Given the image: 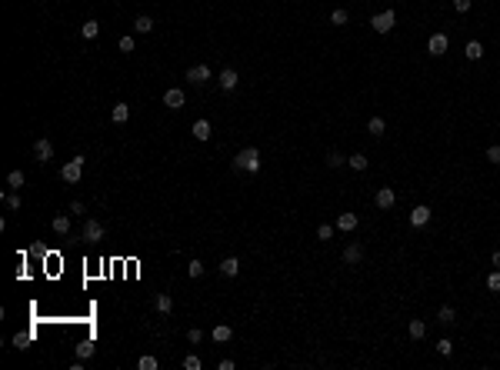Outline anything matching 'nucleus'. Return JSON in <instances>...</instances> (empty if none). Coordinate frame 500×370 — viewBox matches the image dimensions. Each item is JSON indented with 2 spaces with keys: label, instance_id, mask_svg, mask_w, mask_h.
Segmentation results:
<instances>
[{
  "label": "nucleus",
  "instance_id": "obj_10",
  "mask_svg": "<svg viewBox=\"0 0 500 370\" xmlns=\"http://www.w3.org/2000/svg\"><path fill=\"white\" fill-rule=\"evenodd\" d=\"M357 224H360V220H357V213H340V217H337V230H340V234L357 230Z\"/></svg>",
  "mask_w": 500,
  "mask_h": 370
},
{
  "label": "nucleus",
  "instance_id": "obj_32",
  "mask_svg": "<svg viewBox=\"0 0 500 370\" xmlns=\"http://www.w3.org/2000/svg\"><path fill=\"white\" fill-rule=\"evenodd\" d=\"M437 354H440V357H450V354H454V344H450V340H437Z\"/></svg>",
  "mask_w": 500,
  "mask_h": 370
},
{
  "label": "nucleus",
  "instance_id": "obj_11",
  "mask_svg": "<svg viewBox=\"0 0 500 370\" xmlns=\"http://www.w3.org/2000/svg\"><path fill=\"white\" fill-rule=\"evenodd\" d=\"M33 154H37V160L47 164V160L54 157V144H50V140H37V144H33Z\"/></svg>",
  "mask_w": 500,
  "mask_h": 370
},
{
  "label": "nucleus",
  "instance_id": "obj_37",
  "mask_svg": "<svg viewBox=\"0 0 500 370\" xmlns=\"http://www.w3.org/2000/svg\"><path fill=\"white\" fill-rule=\"evenodd\" d=\"M133 47H137L133 37H120V50H123V54H133Z\"/></svg>",
  "mask_w": 500,
  "mask_h": 370
},
{
  "label": "nucleus",
  "instance_id": "obj_20",
  "mask_svg": "<svg viewBox=\"0 0 500 370\" xmlns=\"http://www.w3.org/2000/svg\"><path fill=\"white\" fill-rule=\"evenodd\" d=\"M194 137H197V140H210V123L197 120V123H194Z\"/></svg>",
  "mask_w": 500,
  "mask_h": 370
},
{
  "label": "nucleus",
  "instance_id": "obj_16",
  "mask_svg": "<svg viewBox=\"0 0 500 370\" xmlns=\"http://www.w3.org/2000/svg\"><path fill=\"white\" fill-rule=\"evenodd\" d=\"M110 117H113V123H127V117H130V107H127V103H113Z\"/></svg>",
  "mask_w": 500,
  "mask_h": 370
},
{
  "label": "nucleus",
  "instance_id": "obj_36",
  "mask_svg": "<svg viewBox=\"0 0 500 370\" xmlns=\"http://www.w3.org/2000/svg\"><path fill=\"white\" fill-rule=\"evenodd\" d=\"M3 200H7V207H10V210H17V207H20V193H17V190H10L7 197H3Z\"/></svg>",
  "mask_w": 500,
  "mask_h": 370
},
{
  "label": "nucleus",
  "instance_id": "obj_26",
  "mask_svg": "<svg viewBox=\"0 0 500 370\" xmlns=\"http://www.w3.org/2000/svg\"><path fill=\"white\" fill-rule=\"evenodd\" d=\"M67 230H70V217H64V213L54 217V234H67Z\"/></svg>",
  "mask_w": 500,
  "mask_h": 370
},
{
  "label": "nucleus",
  "instance_id": "obj_25",
  "mask_svg": "<svg viewBox=\"0 0 500 370\" xmlns=\"http://www.w3.org/2000/svg\"><path fill=\"white\" fill-rule=\"evenodd\" d=\"M80 34L87 37V40H94V37L100 34V23H97V20H87V23H84V27H80Z\"/></svg>",
  "mask_w": 500,
  "mask_h": 370
},
{
  "label": "nucleus",
  "instance_id": "obj_29",
  "mask_svg": "<svg viewBox=\"0 0 500 370\" xmlns=\"http://www.w3.org/2000/svg\"><path fill=\"white\" fill-rule=\"evenodd\" d=\"M347 164H350L354 170H367V157H364V154H354V157H347Z\"/></svg>",
  "mask_w": 500,
  "mask_h": 370
},
{
  "label": "nucleus",
  "instance_id": "obj_21",
  "mask_svg": "<svg viewBox=\"0 0 500 370\" xmlns=\"http://www.w3.org/2000/svg\"><path fill=\"white\" fill-rule=\"evenodd\" d=\"M437 320H440V324H447V327H450V324H457V310H454V307H440Z\"/></svg>",
  "mask_w": 500,
  "mask_h": 370
},
{
  "label": "nucleus",
  "instance_id": "obj_41",
  "mask_svg": "<svg viewBox=\"0 0 500 370\" xmlns=\"http://www.w3.org/2000/svg\"><path fill=\"white\" fill-rule=\"evenodd\" d=\"M27 340H30V337H27V334H17V337H13V347L27 350Z\"/></svg>",
  "mask_w": 500,
  "mask_h": 370
},
{
  "label": "nucleus",
  "instance_id": "obj_40",
  "mask_svg": "<svg viewBox=\"0 0 500 370\" xmlns=\"http://www.w3.org/2000/svg\"><path fill=\"white\" fill-rule=\"evenodd\" d=\"M340 164H344L340 154H327V167H340Z\"/></svg>",
  "mask_w": 500,
  "mask_h": 370
},
{
  "label": "nucleus",
  "instance_id": "obj_22",
  "mask_svg": "<svg viewBox=\"0 0 500 370\" xmlns=\"http://www.w3.org/2000/svg\"><path fill=\"white\" fill-rule=\"evenodd\" d=\"M133 30H137V34H150V30H154V20H150V17H137V20H133Z\"/></svg>",
  "mask_w": 500,
  "mask_h": 370
},
{
  "label": "nucleus",
  "instance_id": "obj_28",
  "mask_svg": "<svg viewBox=\"0 0 500 370\" xmlns=\"http://www.w3.org/2000/svg\"><path fill=\"white\" fill-rule=\"evenodd\" d=\"M137 367H140V370H157V357H154V354H144V357L137 360Z\"/></svg>",
  "mask_w": 500,
  "mask_h": 370
},
{
  "label": "nucleus",
  "instance_id": "obj_8",
  "mask_svg": "<svg viewBox=\"0 0 500 370\" xmlns=\"http://www.w3.org/2000/svg\"><path fill=\"white\" fill-rule=\"evenodd\" d=\"M394 203H397V193H394V187H380V190H377V207H380V210H390Z\"/></svg>",
  "mask_w": 500,
  "mask_h": 370
},
{
  "label": "nucleus",
  "instance_id": "obj_33",
  "mask_svg": "<svg viewBox=\"0 0 500 370\" xmlns=\"http://www.w3.org/2000/svg\"><path fill=\"white\" fill-rule=\"evenodd\" d=\"M203 364H200V357L197 354H190V357H184V370H200Z\"/></svg>",
  "mask_w": 500,
  "mask_h": 370
},
{
  "label": "nucleus",
  "instance_id": "obj_1",
  "mask_svg": "<svg viewBox=\"0 0 500 370\" xmlns=\"http://www.w3.org/2000/svg\"><path fill=\"white\" fill-rule=\"evenodd\" d=\"M233 167L244 170V174H257V170H260V150H257V147H244V150L233 157Z\"/></svg>",
  "mask_w": 500,
  "mask_h": 370
},
{
  "label": "nucleus",
  "instance_id": "obj_23",
  "mask_svg": "<svg viewBox=\"0 0 500 370\" xmlns=\"http://www.w3.org/2000/svg\"><path fill=\"white\" fill-rule=\"evenodd\" d=\"M407 330H410L413 340H423V334H427V324H423V320H410V327H407Z\"/></svg>",
  "mask_w": 500,
  "mask_h": 370
},
{
  "label": "nucleus",
  "instance_id": "obj_38",
  "mask_svg": "<svg viewBox=\"0 0 500 370\" xmlns=\"http://www.w3.org/2000/svg\"><path fill=\"white\" fill-rule=\"evenodd\" d=\"M187 340H190V344H200V340H203V330H197V327L187 330Z\"/></svg>",
  "mask_w": 500,
  "mask_h": 370
},
{
  "label": "nucleus",
  "instance_id": "obj_14",
  "mask_svg": "<svg viewBox=\"0 0 500 370\" xmlns=\"http://www.w3.org/2000/svg\"><path fill=\"white\" fill-rule=\"evenodd\" d=\"M237 70H220V77H217V84H220V90H233L237 87Z\"/></svg>",
  "mask_w": 500,
  "mask_h": 370
},
{
  "label": "nucleus",
  "instance_id": "obj_3",
  "mask_svg": "<svg viewBox=\"0 0 500 370\" xmlns=\"http://www.w3.org/2000/svg\"><path fill=\"white\" fill-rule=\"evenodd\" d=\"M80 174H84V157H74V160H67L64 167H60V177H64L67 184H77Z\"/></svg>",
  "mask_w": 500,
  "mask_h": 370
},
{
  "label": "nucleus",
  "instance_id": "obj_30",
  "mask_svg": "<svg viewBox=\"0 0 500 370\" xmlns=\"http://www.w3.org/2000/svg\"><path fill=\"white\" fill-rule=\"evenodd\" d=\"M187 274H190V277H203V260H190Z\"/></svg>",
  "mask_w": 500,
  "mask_h": 370
},
{
  "label": "nucleus",
  "instance_id": "obj_12",
  "mask_svg": "<svg viewBox=\"0 0 500 370\" xmlns=\"http://www.w3.org/2000/svg\"><path fill=\"white\" fill-rule=\"evenodd\" d=\"M360 260H364V247H360V244H350V247L344 250V264H350V267H354V264H360Z\"/></svg>",
  "mask_w": 500,
  "mask_h": 370
},
{
  "label": "nucleus",
  "instance_id": "obj_18",
  "mask_svg": "<svg viewBox=\"0 0 500 370\" xmlns=\"http://www.w3.org/2000/svg\"><path fill=\"white\" fill-rule=\"evenodd\" d=\"M154 307H157V314H170V307H174V300H170L167 293H157V297H154Z\"/></svg>",
  "mask_w": 500,
  "mask_h": 370
},
{
  "label": "nucleus",
  "instance_id": "obj_15",
  "mask_svg": "<svg viewBox=\"0 0 500 370\" xmlns=\"http://www.w3.org/2000/svg\"><path fill=\"white\" fill-rule=\"evenodd\" d=\"M464 57L467 60H480V57H484V44H480V40H470V44L464 47Z\"/></svg>",
  "mask_w": 500,
  "mask_h": 370
},
{
  "label": "nucleus",
  "instance_id": "obj_13",
  "mask_svg": "<svg viewBox=\"0 0 500 370\" xmlns=\"http://www.w3.org/2000/svg\"><path fill=\"white\" fill-rule=\"evenodd\" d=\"M220 274L223 277H237V274H240V260L237 257H223L220 260Z\"/></svg>",
  "mask_w": 500,
  "mask_h": 370
},
{
  "label": "nucleus",
  "instance_id": "obj_39",
  "mask_svg": "<svg viewBox=\"0 0 500 370\" xmlns=\"http://www.w3.org/2000/svg\"><path fill=\"white\" fill-rule=\"evenodd\" d=\"M487 160L490 164H500V147H487Z\"/></svg>",
  "mask_w": 500,
  "mask_h": 370
},
{
  "label": "nucleus",
  "instance_id": "obj_19",
  "mask_svg": "<svg viewBox=\"0 0 500 370\" xmlns=\"http://www.w3.org/2000/svg\"><path fill=\"white\" fill-rule=\"evenodd\" d=\"M230 334H233V330H230V327H227V324H217V327H213V340H217V344H227V340H230Z\"/></svg>",
  "mask_w": 500,
  "mask_h": 370
},
{
  "label": "nucleus",
  "instance_id": "obj_27",
  "mask_svg": "<svg viewBox=\"0 0 500 370\" xmlns=\"http://www.w3.org/2000/svg\"><path fill=\"white\" fill-rule=\"evenodd\" d=\"M77 357H80V360L94 357V344H90V340H80V344H77Z\"/></svg>",
  "mask_w": 500,
  "mask_h": 370
},
{
  "label": "nucleus",
  "instance_id": "obj_17",
  "mask_svg": "<svg viewBox=\"0 0 500 370\" xmlns=\"http://www.w3.org/2000/svg\"><path fill=\"white\" fill-rule=\"evenodd\" d=\"M367 130H370V137H384V130H387V123L380 120V117H370V120H367Z\"/></svg>",
  "mask_w": 500,
  "mask_h": 370
},
{
  "label": "nucleus",
  "instance_id": "obj_9",
  "mask_svg": "<svg viewBox=\"0 0 500 370\" xmlns=\"http://www.w3.org/2000/svg\"><path fill=\"white\" fill-rule=\"evenodd\" d=\"M410 224L413 227H427V224H430V207H423V203H420V207H413V210H410Z\"/></svg>",
  "mask_w": 500,
  "mask_h": 370
},
{
  "label": "nucleus",
  "instance_id": "obj_43",
  "mask_svg": "<svg viewBox=\"0 0 500 370\" xmlns=\"http://www.w3.org/2000/svg\"><path fill=\"white\" fill-rule=\"evenodd\" d=\"M490 260H494V267L500 270V250H494V257H490Z\"/></svg>",
  "mask_w": 500,
  "mask_h": 370
},
{
  "label": "nucleus",
  "instance_id": "obj_6",
  "mask_svg": "<svg viewBox=\"0 0 500 370\" xmlns=\"http://www.w3.org/2000/svg\"><path fill=\"white\" fill-rule=\"evenodd\" d=\"M164 103L170 107V110H180V107L187 103V97H184V90H180V87H170V90L164 93Z\"/></svg>",
  "mask_w": 500,
  "mask_h": 370
},
{
  "label": "nucleus",
  "instance_id": "obj_7",
  "mask_svg": "<svg viewBox=\"0 0 500 370\" xmlns=\"http://www.w3.org/2000/svg\"><path fill=\"white\" fill-rule=\"evenodd\" d=\"M187 80H190V84H207V80H210V67H207V64L190 67V70H187Z\"/></svg>",
  "mask_w": 500,
  "mask_h": 370
},
{
  "label": "nucleus",
  "instance_id": "obj_42",
  "mask_svg": "<svg viewBox=\"0 0 500 370\" xmlns=\"http://www.w3.org/2000/svg\"><path fill=\"white\" fill-rule=\"evenodd\" d=\"M454 10L457 13H467V10H470V0H454Z\"/></svg>",
  "mask_w": 500,
  "mask_h": 370
},
{
  "label": "nucleus",
  "instance_id": "obj_34",
  "mask_svg": "<svg viewBox=\"0 0 500 370\" xmlns=\"http://www.w3.org/2000/svg\"><path fill=\"white\" fill-rule=\"evenodd\" d=\"M330 237H333V227H330V224H320V227H317V240H330Z\"/></svg>",
  "mask_w": 500,
  "mask_h": 370
},
{
  "label": "nucleus",
  "instance_id": "obj_31",
  "mask_svg": "<svg viewBox=\"0 0 500 370\" xmlns=\"http://www.w3.org/2000/svg\"><path fill=\"white\" fill-rule=\"evenodd\" d=\"M330 20H333V23H337V27H344V23H347V20H350V13H347V10H344V7H340V10H333V13H330Z\"/></svg>",
  "mask_w": 500,
  "mask_h": 370
},
{
  "label": "nucleus",
  "instance_id": "obj_2",
  "mask_svg": "<svg viewBox=\"0 0 500 370\" xmlns=\"http://www.w3.org/2000/svg\"><path fill=\"white\" fill-rule=\"evenodd\" d=\"M394 23H397V13H394V10H380L377 17L370 20V27H374L377 34H390V30H394Z\"/></svg>",
  "mask_w": 500,
  "mask_h": 370
},
{
  "label": "nucleus",
  "instance_id": "obj_35",
  "mask_svg": "<svg viewBox=\"0 0 500 370\" xmlns=\"http://www.w3.org/2000/svg\"><path fill=\"white\" fill-rule=\"evenodd\" d=\"M487 287H490L494 293H500V270H494V274L487 277Z\"/></svg>",
  "mask_w": 500,
  "mask_h": 370
},
{
  "label": "nucleus",
  "instance_id": "obj_4",
  "mask_svg": "<svg viewBox=\"0 0 500 370\" xmlns=\"http://www.w3.org/2000/svg\"><path fill=\"white\" fill-rule=\"evenodd\" d=\"M103 234H107V230H103V224H100V220H87V224H84V240H87V244L103 240Z\"/></svg>",
  "mask_w": 500,
  "mask_h": 370
},
{
  "label": "nucleus",
  "instance_id": "obj_5",
  "mask_svg": "<svg viewBox=\"0 0 500 370\" xmlns=\"http://www.w3.org/2000/svg\"><path fill=\"white\" fill-rule=\"evenodd\" d=\"M447 47H450V40H447V34H433L430 40H427V54L440 57V54H447Z\"/></svg>",
  "mask_w": 500,
  "mask_h": 370
},
{
  "label": "nucleus",
  "instance_id": "obj_24",
  "mask_svg": "<svg viewBox=\"0 0 500 370\" xmlns=\"http://www.w3.org/2000/svg\"><path fill=\"white\" fill-rule=\"evenodd\" d=\"M7 187H10V190H20L23 187V174L20 170H10V174H7Z\"/></svg>",
  "mask_w": 500,
  "mask_h": 370
}]
</instances>
